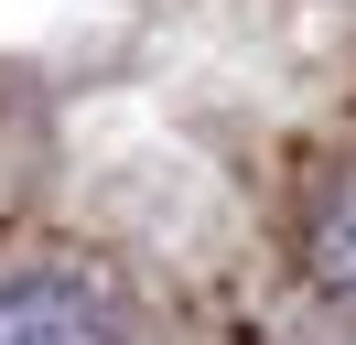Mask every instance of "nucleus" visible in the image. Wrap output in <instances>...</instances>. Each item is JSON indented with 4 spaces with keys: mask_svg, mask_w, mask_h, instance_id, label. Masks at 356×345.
<instances>
[{
    "mask_svg": "<svg viewBox=\"0 0 356 345\" xmlns=\"http://www.w3.org/2000/svg\"><path fill=\"white\" fill-rule=\"evenodd\" d=\"M291 248H302V280H313V291L356 313V162H346V172H324V184L302 194Z\"/></svg>",
    "mask_w": 356,
    "mask_h": 345,
    "instance_id": "f03ea898",
    "label": "nucleus"
},
{
    "mask_svg": "<svg viewBox=\"0 0 356 345\" xmlns=\"http://www.w3.org/2000/svg\"><path fill=\"white\" fill-rule=\"evenodd\" d=\"M0 345H119V302L87 270H11L0 280Z\"/></svg>",
    "mask_w": 356,
    "mask_h": 345,
    "instance_id": "f257e3e1",
    "label": "nucleus"
}]
</instances>
